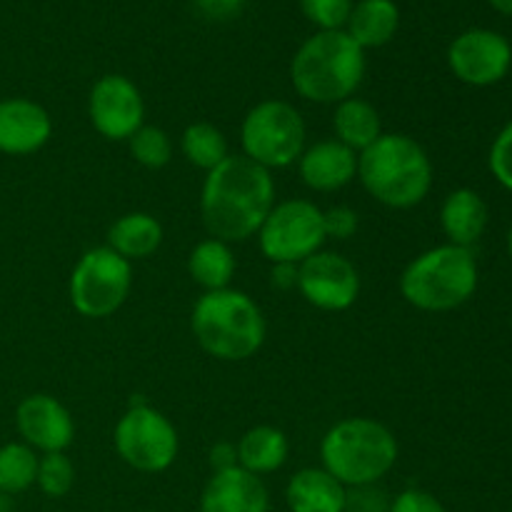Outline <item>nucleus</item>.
Instances as JSON below:
<instances>
[{"label": "nucleus", "mask_w": 512, "mask_h": 512, "mask_svg": "<svg viewBox=\"0 0 512 512\" xmlns=\"http://www.w3.org/2000/svg\"><path fill=\"white\" fill-rule=\"evenodd\" d=\"M275 205L270 170L245 155H228L208 173L200 193V215L210 238L243 243L258 235Z\"/></svg>", "instance_id": "nucleus-1"}, {"label": "nucleus", "mask_w": 512, "mask_h": 512, "mask_svg": "<svg viewBox=\"0 0 512 512\" xmlns=\"http://www.w3.org/2000/svg\"><path fill=\"white\" fill-rule=\"evenodd\" d=\"M365 78V50L345 30H318L290 63V80L300 98L338 105L353 98Z\"/></svg>", "instance_id": "nucleus-2"}, {"label": "nucleus", "mask_w": 512, "mask_h": 512, "mask_svg": "<svg viewBox=\"0 0 512 512\" xmlns=\"http://www.w3.org/2000/svg\"><path fill=\"white\" fill-rule=\"evenodd\" d=\"M358 178L378 203L408 210L428 198L433 188V163L415 138L383 133L358 155Z\"/></svg>", "instance_id": "nucleus-3"}, {"label": "nucleus", "mask_w": 512, "mask_h": 512, "mask_svg": "<svg viewBox=\"0 0 512 512\" xmlns=\"http://www.w3.org/2000/svg\"><path fill=\"white\" fill-rule=\"evenodd\" d=\"M190 328L200 348L225 363L248 360L263 348L265 318L243 290H210L195 303Z\"/></svg>", "instance_id": "nucleus-4"}, {"label": "nucleus", "mask_w": 512, "mask_h": 512, "mask_svg": "<svg viewBox=\"0 0 512 512\" xmlns=\"http://www.w3.org/2000/svg\"><path fill=\"white\" fill-rule=\"evenodd\" d=\"M320 460L345 488L378 485L398 463V440L378 420L345 418L323 435Z\"/></svg>", "instance_id": "nucleus-5"}, {"label": "nucleus", "mask_w": 512, "mask_h": 512, "mask_svg": "<svg viewBox=\"0 0 512 512\" xmlns=\"http://www.w3.org/2000/svg\"><path fill=\"white\" fill-rule=\"evenodd\" d=\"M478 290V263L473 250L438 245L410 260L400 275V293L425 313H448L468 303Z\"/></svg>", "instance_id": "nucleus-6"}, {"label": "nucleus", "mask_w": 512, "mask_h": 512, "mask_svg": "<svg viewBox=\"0 0 512 512\" xmlns=\"http://www.w3.org/2000/svg\"><path fill=\"white\" fill-rule=\"evenodd\" d=\"M243 155L265 170L288 168L305 150V123L285 100H263L245 115L240 128Z\"/></svg>", "instance_id": "nucleus-7"}, {"label": "nucleus", "mask_w": 512, "mask_h": 512, "mask_svg": "<svg viewBox=\"0 0 512 512\" xmlns=\"http://www.w3.org/2000/svg\"><path fill=\"white\" fill-rule=\"evenodd\" d=\"M133 288V263L108 245L88 250L70 275V303L83 318H108Z\"/></svg>", "instance_id": "nucleus-8"}, {"label": "nucleus", "mask_w": 512, "mask_h": 512, "mask_svg": "<svg viewBox=\"0 0 512 512\" xmlns=\"http://www.w3.org/2000/svg\"><path fill=\"white\" fill-rule=\"evenodd\" d=\"M115 450L138 473H165L180 450L178 430L160 410L138 403L130 405L115 425Z\"/></svg>", "instance_id": "nucleus-9"}, {"label": "nucleus", "mask_w": 512, "mask_h": 512, "mask_svg": "<svg viewBox=\"0 0 512 512\" xmlns=\"http://www.w3.org/2000/svg\"><path fill=\"white\" fill-rule=\"evenodd\" d=\"M325 240L323 210L300 198L275 203L258 230L260 250L273 265H300L318 253Z\"/></svg>", "instance_id": "nucleus-10"}, {"label": "nucleus", "mask_w": 512, "mask_h": 512, "mask_svg": "<svg viewBox=\"0 0 512 512\" xmlns=\"http://www.w3.org/2000/svg\"><path fill=\"white\" fill-rule=\"evenodd\" d=\"M298 290L315 308L340 313V310L353 308L358 300V268L340 253L318 250L298 265Z\"/></svg>", "instance_id": "nucleus-11"}, {"label": "nucleus", "mask_w": 512, "mask_h": 512, "mask_svg": "<svg viewBox=\"0 0 512 512\" xmlns=\"http://www.w3.org/2000/svg\"><path fill=\"white\" fill-rule=\"evenodd\" d=\"M88 115L105 140H130L143 128V95L125 75H103L90 90Z\"/></svg>", "instance_id": "nucleus-12"}, {"label": "nucleus", "mask_w": 512, "mask_h": 512, "mask_svg": "<svg viewBox=\"0 0 512 512\" xmlns=\"http://www.w3.org/2000/svg\"><path fill=\"white\" fill-rule=\"evenodd\" d=\"M510 63L512 48L508 38L495 30H465L448 48V65L455 78L475 88L500 83L508 75Z\"/></svg>", "instance_id": "nucleus-13"}, {"label": "nucleus", "mask_w": 512, "mask_h": 512, "mask_svg": "<svg viewBox=\"0 0 512 512\" xmlns=\"http://www.w3.org/2000/svg\"><path fill=\"white\" fill-rule=\"evenodd\" d=\"M15 428L25 445L35 453H65L73 445L75 423L60 400L53 395H28L15 408Z\"/></svg>", "instance_id": "nucleus-14"}, {"label": "nucleus", "mask_w": 512, "mask_h": 512, "mask_svg": "<svg viewBox=\"0 0 512 512\" xmlns=\"http://www.w3.org/2000/svg\"><path fill=\"white\" fill-rule=\"evenodd\" d=\"M53 135L48 110L28 98L0 100V153L33 155Z\"/></svg>", "instance_id": "nucleus-15"}, {"label": "nucleus", "mask_w": 512, "mask_h": 512, "mask_svg": "<svg viewBox=\"0 0 512 512\" xmlns=\"http://www.w3.org/2000/svg\"><path fill=\"white\" fill-rule=\"evenodd\" d=\"M270 495L258 475L238 468L220 470L205 483L200 512H268Z\"/></svg>", "instance_id": "nucleus-16"}, {"label": "nucleus", "mask_w": 512, "mask_h": 512, "mask_svg": "<svg viewBox=\"0 0 512 512\" xmlns=\"http://www.w3.org/2000/svg\"><path fill=\"white\" fill-rule=\"evenodd\" d=\"M303 183L315 193H335L358 178V153L338 140H320L298 160Z\"/></svg>", "instance_id": "nucleus-17"}, {"label": "nucleus", "mask_w": 512, "mask_h": 512, "mask_svg": "<svg viewBox=\"0 0 512 512\" xmlns=\"http://www.w3.org/2000/svg\"><path fill=\"white\" fill-rule=\"evenodd\" d=\"M290 512H345L348 488L325 468H303L285 488Z\"/></svg>", "instance_id": "nucleus-18"}, {"label": "nucleus", "mask_w": 512, "mask_h": 512, "mask_svg": "<svg viewBox=\"0 0 512 512\" xmlns=\"http://www.w3.org/2000/svg\"><path fill=\"white\" fill-rule=\"evenodd\" d=\"M440 225L450 245L470 248L480 240L488 225V205L475 190L458 188L445 198L440 208Z\"/></svg>", "instance_id": "nucleus-19"}, {"label": "nucleus", "mask_w": 512, "mask_h": 512, "mask_svg": "<svg viewBox=\"0 0 512 512\" xmlns=\"http://www.w3.org/2000/svg\"><path fill=\"white\" fill-rule=\"evenodd\" d=\"M400 28V8L395 0H358L353 3L345 33L363 50L383 48Z\"/></svg>", "instance_id": "nucleus-20"}, {"label": "nucleus", "mask_w": 512, "mask_h": 512, "mask_svg": "<svg viewBox=\"0 0 512 512\" xmlns=\"http://www.w3.org/2000/svg\"><path fill=\"white\" fill-rule=\"evenodd\" d=\"M238 450V465L253 475H268L275 473L285 465L290 453L288 438L283 430L273 428V425H258L250 428L243 438L235 445Z\"/></svg>", "instance_id": "nucleus-21"}, {"label": "nucleus", "mask_w": 512, "mask_h": 512, "mask_svg": "<svg viewBox=\"0 0 512 512\" xmlns=\"http://www.w3.org/2000/svg\"><path fill=\"white\" fill-rule=\"evenodd\" d=\"M333 130L338 143L360 155L383 135V123H380V113L375 110V105L353 95L335 105Z\"/></svg>", "instance_id": "nucleus-22"}, {"label": "nucleus", "mask_w": 512, "mask_h": 512, "mask_svg": "<svg viewBox=\"0 0 512 512\" xmlns=\"http://www.w3.org/2000/svg\"><path fill=\"white\" fill-rule=\"evenodd\" d=\"M163 243V225L150 213H128L108 230V248L125 260H145Z\"/></svg>", "instance_id": "nucleus-23"}, {"label": "nucleus", "mask_w": 512, "mask_h": 512, "mask_svg": "<svg viewBox=\"0 0 512 512\" xmlns=\"http://www.w3.org/2000/svg\"><path fill=\"white\" fill-rule=\"evenodd\" d=\"M235 268H238V263H235L230 243H223V240L218 238H208L203 240V243H198L188 258L190 278H193L205 293L230 288Z\"/></svg>", "instance_id": "nucleus-24"}, {"label": "nucleus", "mask_w": 512, "mask_h": 512, "mask_svg": "<svg viewBox=\"0 0 512 512\" xmlns=\"http://www.w3.org/2000/svg\"><path fill=\"white\" fill-rule=\"evenodd\" d=\"M38 460L40 455L23 440L5 443L0 448V495L13 498L33 488L38 478Z\"/></svg>", "instance_id": "nucleus-25"}, {"label": "nucleus", "mask_w": 512, "mask_h": 512, "mask_svg": "<svg viewBox=\"0 0 512 512\" xmlns=\"http://www.w3.org/2000/svg\"><path fill=\"white\" fill-rule=\"evenodd\" d=\"M180 150H183L185 160L195 168L210 173L218 168L225 158H228V140H225L223 130L215 128L210 123H193L183 130L180 138Z\"/></svg>", "instance_id": "nucleus-26"}, {"label": "nucleus", "mask_w": 512, "mask_h": 512, "mask_svg": "<svg viewBox=\"0 0 512 512\" xmlns=\"http://www.w3.org/2000/svg\"><path fill=\"white\" fill-rule=\"evenodd\" d=\"M130 155L135 163H140L148 170H160L173 158V140L158 125H143L133 138L128 140Z\"/></svg>", "instance_id": "nucleus-27"}, {"label": "nucleus", "mask_w": 512, "mask_h": 512, "mask_svg": "<svg viewBox=\"0 0 512 512\" xmlns=\"http://www.w3.org/2000/svg\"><path fill=\"white\" fill-rule=\"evenodd\" d=\"M35 485L40 493L48 498H65L75 485V465L65 453H48L40 455L38 460V478Z\"/></svg>", "instance_id": "nucleus-28"}, {"label": "nucleus", "mask_w": 512, "mask_h": 512, "mask_svg": "<svg viewBox=\"0 0 512 512\" xmlns=\"http://www.w3.org/2000/svg\"><path fill=\"white\" fill-rule=\"evenodd\" d=\"M305 18L320 30H343L353 10V0H298Z\"/></svg>", "instance_id": "nucleus-29"}, {"label": "nucleus", "mask_w": 512, "mask_h": 512, "mask_svg": "<svg viewBox=\"0 0 512 512\" xmlns=\"http://www.w3.org/2000/svg\"><path fill=\"white\" fill-rule=\"evenodd\" d=\"M490 170H493L495 180L512 193V120L500 130L490 148Z\"/></svg>", "instance_id": "nucleus-30"}, {"label": "nucleus", "mask_w": 512, "mask_h": 512, "mask_svg": "<svg viewBox=\"0 0 512 512\" xmlns=\"http://www.w3.org/2000/svg\"><path fill=\"white\" fill-rule=\"evenodd\" d=\"M323 223H325V238L348 240L358 233V213H355L353 208H345V205L325 210Z\"/></svg>", "instance_id": "nucleus-31"}, {"label": "nucleus", "mask_w": 512, "mask_h": 512, "mask_svg": "<svg viewBox=\"0 0 512 512\" xmlns=\"http://www.w3.org/2000/svg\"><path fill=\"white\" fill-rule=\"evenodd\" d=\"M345 512H390V503L378 485H360V488H348Z\"/></svg>", "instance_id": "nucleus-32"}, {"label": "nucleus", "mask_w": 512, "mask_h": 512, "mask_svg": "<svg viewBox=\"0 0 512 512\" xmlns=\"http://www.w3.org/2000/svg\"><path fill=\"white\" fill-rule=\"evenodd\" d=\"M390 512H445V508L435 495L418 488H410L395 495V500L390 503Z\"/></svg>", "instance_id": "nucleus-33"}, {"label": "nucleus", "mask_w": 512, "mask_h": 512, "mask_svg": "<svg viewBox=\"0 0 512 512\" xmlns=\"http://www.w3.org/2000/svg\"><path fill=\"white\" fill-rule=\"evenodd\" d=\"M193 3L203 18L215 20V23L238 18L240 10L245 8V0H193Z\"/></svg>", "instance_id": "nucleus-34"}, {"label": "nucleus", "mask_w": 512, "mask_h": 512, "mask_svg": "<svg viewBox=\"0 0 512 512\" xmlns=\"http://www.w3.org/2000/svg\"><path fill=\"white\" fill-rule=\"evenodd\" d=\"M210 465H213V473L238 468V450H235V445L233 443L215 445V448L210 450Z\"/></svg>", "instance_id": "nucleus-35"}, {"label": "nucleus", "mask_w": 512, "mask_h": 512, "mask_svg": "<svg viewBox=\"0 0 512 512\" xmlns=\"http://www.w3.org/2000/svg\"><path fill=\"white\" fill-rule=\"evenodd\" d=\"M270 278H273V288H278V290L298 288V265L275 263Z\"/></svg>", "instance_id": "nucleus-36"}, {"label": "nucleus", "mask_w": 512, "mask_h": 512, "mask_svg": "<svg viewBox=\"0 0 512 512\" xmlns=\"http://www.w3.org/2000/svg\"><path fill=\"white\" fill-rule=\"evenodd\" d=\"M490 5H493L498 13L510 15V18H512V0H490Z\"/></svg>", "instance_id": "nucleus-37"}, {"label": "nucleus", "mask_w": 512, "mask_h": 512, "mask_svg": "<svg viewBox=\"0 0 512 512\" xmlns=\"http://www.w3.org/2000/svg\"><path fill=\"white\" fill-rule=\"evenodd\" d=\"M508 250H510V258H512V228H510V235H508Z\"/></svg>", "instance_id": "nucleus-38"}]
</instances>
